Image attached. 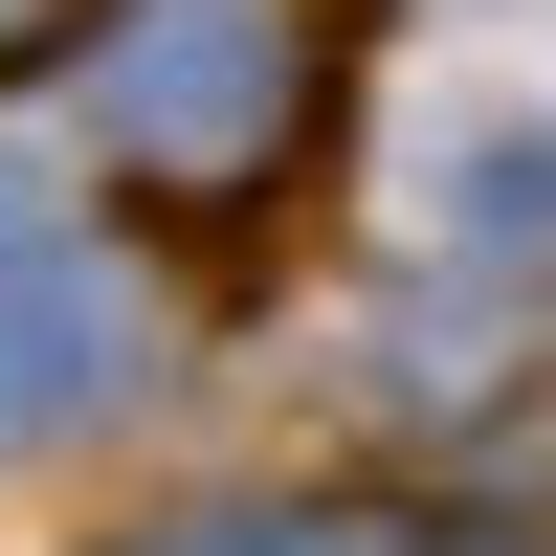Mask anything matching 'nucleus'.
Instances as JSON below:
<instances>
[{
	"instance_id": "obj_4",
	"label": "nucleus",
	"mask_w": 556,
	"mask_h": 556,
	"mask_svg": "<svg viewBox=\"0 0 556 556\" xmlns=\"http://www.w3.org/2000/svg\"><path fill=\"white\" fill-rule=\"evenodd\" d=\"M89 23V0H0V67H45V45H67Z\"/></svg>"
},
{
	"instance_id": "obj_1",
	"label": "nucleus",
	"mask_w": 556,
	"mask_h": 556,
	"mask_svg": "<svg viewBox=\"0 0 556 556\" xmlns=\"http://www.w3.org/2000/svg\"><path fill=\"white\" fill-rule=\"evenodd\" d=\"M89 112H112V156L156 178V201H267V178L334 134V0H134L112 67H89Z\"/></svg>"
},
{
	"instance_id": "obj_3",
	"label": "nucleus",
	"mask_w": 556,
	"mask_h": 556,
	"mask_svg": "<svg viewBox=\"0 0 556 556\" xmlns=\"http://www.w3.org/2000/svg\"><path fill=\"white\" fill-rule=\"evenodd\" d=\"M445 201L490 223V267H556V134H468V156H445Z\"/></svg>"
},
{
	"instance_id": "obj_5",
	"label": "nucleus",
	"mask_w": 556,
	"mask_h": 556,
	"mask_svg": "<svg viewBox=\"0 0 556 556\" xmlns=\"http://www.w3.org/2000/svg\"><path fill=\"white\" fill-rule=\"evenodd\" d=\"M156 556H245V534H156Z\"/></svg>"
},
{
	"instance_id": "obj_2",
	"label": "nucleus",
	"mask_w": 556,
	"mask_h": 556,
	"mask_svg": "<svg viewBox=\"0 0 556 556\" xmlns=\"http://www.w3.org/2000/svg\"><path fill=\"white\" fill-rule=\"evenodd\" d=\"M134 356H156V312H134V267H112V245H0V445L112 424Z\"/></svg>"
}]
</instances>
